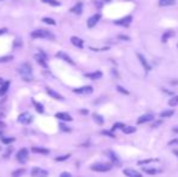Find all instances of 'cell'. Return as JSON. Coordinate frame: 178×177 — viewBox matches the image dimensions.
<instances>
[{
  "instance_id": "36",
  "label": "cell",
  "mask_w": 178,
  "mask_h": 177,
  "mask_svg": "<svg viewBox=\"0 0 178 177\" xmlns=\"http://www.w3.org/2000/svg\"><path fill=\"white\" fill-rule=\"evenodd\" d=\"M12 56H5V57H3V58H0V62H9V61H11L12 60Z\"/></svg>"
},
{
  "instance_id": "6",
  "label": "cell",
  "mask_w": 178,
  "mask_h": 177,
  "mask_svg": "<svg viewBox=\"0 0 178 177\" xmlns=\"http://www.w3.org/2000/svg\"><path fill=\"white\" fill-rule=\"evenodd\" d=\"M73 91L75 94H80V95H90L93 92V88H92V86H82L79 88H74Z\"/></svg>"
},
{
  "instance_id": "37",
  "label": "cell",
  "mask_w": 178,
  "mask_h": 177,
  "mask_svg": "<svg viewBox=\"0 0 178 177\" xmlns=\"http://www.w3.org/2000/svg\"><path fill=\"white\" fill-rule=\"evenodd\" d=\"M125 125L123 124V123H116V124H114V126H113V129L111 130H116V129H123Z\"/></svg>"
},
{
  "instance_id": "1",
  "label": "cell",
  "mask_w": 178,
  "mask_h": 177,
  "mask_svg": "<svg viewBox=\"0 0 178 177\" xmlns=\"http://www.w3.org/2000/svg\"><path fill=\"white\" fill-rule=\"evenodd\" d=\"M18 73L21 74V76L23 78L24 81H31L33 80V70H32V66L29 63H22L18 67Z\"/></svg>"
},
{
  "instance_id": "19",
  "label": "cell",
  "mask_w": 178,
  "mask_h": 177,
  "mask_svg": "<svg viewBox=\"0 0 178 177\" xmlns=\"http://www.w3.org/2000/svg\"><path fill=\"white\" fill-rule=\"evenodd\" d=\"M10 87V81H3V84L0 85V96H4Z\"/></svg>"
},
{
  "instance_id": "27",
  "label": "cell",
  "mask_w": 178,
  "mask_h": 177,
  "mask_svg": "<svg viewBox=\"0 0 178 177\" xmlns=\"http://www.w3.org/2000/svg\"><path fill=\"white\" fill-rule=\"evenodd\" d=\"M173 35H174V33H173L172 31H167V32L162 35V43H166V41H167V39H168V38H171V37H173Z\"/></svg>"
},
{
  "instance_id": "35",
  "label": "cell",
  "mask_w": 178,
  "mask_h": 177,
  "mask_svg": "<svg viewBox=\"0 0 178 177\" xmlns=\"http://www.w3.org/2000/svg\"><path fill=\"white\" fill-rule=\"evenodd\" d=\"M69 157H70L69 154H66V155H62V157H57L55 160H56V161H64V160H67Z\"/></svg>"
},
{
  "instance_id": "49",
  "label": "cell",
  "mask_w": 178,
  "mask_h": 177,
  "mask_svg": "<svg viewBox=\"0 0 178 177\" xmlns=\"http://www.w3.org/2000/svg\"><path fill=\"white\" fill-rule=\"evenodd\" d=\"M173 153H174L176 155H178V151H173Z\"/></svg>"
},
{
  "instance_id": "48",
  "label": "cell",
  "mask_w": 178,
  "mask_h": 177,
  "mask_svg": "<svg viewBox=\"0 0 178 177\" xmlns=\"http://www.w3.org/2000/svg\"><path fill=\"white\" fill-rule=\"evenodd\" d=\"M173 131H174V132H177V134H178V126H176V128H174V129H173Z\"/></svg>"
},
{
  "instance_id": "5",
  "label": "cell",
  "mask_w": 178,
  "mask_h": 177,
  "mask_svg": "<svg viewBox=\"0 0 178 177\" xmlns=\"http://www.w3.org/2000/svg\"><path fill=\"white\" fill-rule=\"evenodd\" d=\"M17 160H18L21 164H25V163L28 161V149L22 148V149L17 153Z\"/></svg>"
},
{
  "instance_id": "8",
  "label": "cell",
  "mask_w": 178,
  "mask_h": 177,
  "mask_svg": "<svg viewBox=\"0 0 178 177\" xmlns=\"http://www.w3.org/2000/svg\"><path fill=\"white\" fill-rule=\"evenodd\" d=\"M56 57L57 58H59V60H63L64 62H67V63H69V64H72V66H74L75 63H74V61L72 60V58L66 53V52H62V51H59V52H57L56 53Z\"/></svg>"
},
{
  "instance_id": "31",
  "label": "cell",
  "mask_w": 178,
  "mask_h": 177,
  "mask_svg": "<svg viewBox=\"0 0 178 177\" xmlns=\"http://www.w3.org/2000/svg\"><path fill=\"white\" fill-rule=\"evenodd\" d=\"M173 110H165V112H161L160 113V116L161 118H168V116H171V115H173Z\"/></svg>"
},
{
  "instance_id": "28",
  "label": "cell",
  "mask_w": 178,
  "mask_h": 177,
  "mask_svg": "<svg viewBox=\"0 0 178 177\" xmlns=\"http://www.w3.org/2000/svg\"><path fill=\"white\" fill-rule=\"evenodd\" d=\"M0 140H1V142H3L4 144H10V143H12V142L15 141L13 137H1Z\"/></svg>"
},
{
  "instance_id": "32",
  "label": "cell",
  "mask_w": 178,
  "mask_h": 177,
  "mask_svg": "<svg viewBox=\"0 0 178 177\" xmlns=\"http://www.w3.org/2000/svg\"><path fill=\"white\" fill-rule=\"evenodd\" d=\"M168 104H170L171 107H174V106H177V104H178V96H174V97H172V98L168 101Z\"/></svg>"
},
{
  "instance_id": "47",
  "label": "cell",
  "mask_w": 178,
  "mask_h": 177,
  "mask_svg": "<svg viewBox=\"0 0 178 177\" xmlns=\"http://www.w3.org/2000/svg\"><path fill=\"white\" fill-rule=\"evenodd\" d=\"M3 128H5V123H3V122H0V129H3Z\"/></svg>"
},
{
  "instance_id": "14",
  "label": "cell",
  "mask_w": 178,
  "mask_h": 177,
  "mask_svg": "<svg viewBox=\"0 0 178 177\" xmlns=\"http://www.w3.org/2000/svg\"><path fill=\"white\" fill-rule=\"evenodd\" d=\"M154 119V116L153 114H144L142 116H139V119L137 120L138 124H144V123H148V122H153Z\"/></svg>"
},
{
  "instance_id": "50",
  "label": "cell",
  "mask_w": 178,
  "mask_h": 177,
  "mask_svg": "<svg viewBox=\"0 0 178 177\" xmlns=\"http://www.w3.org/2000/svg\"><path fill=\"white\" fill-rule=\"evenodd\" d=\"M3 81H4V80H3L1 78H0V85H1V84H3Z\"/></svg>"
},
{
  "instance_id": "10",
  "label": "cell",
  "mask_w": 178,
  "mask_h": 177,
  "mask_svg": "<svg viewBox=\"0 0 178 177\" xmlns=\"http://www.w3.org/2000/svg\"><path fill=\"white\" fill-rule=\"evenodd\" d=\"M99 20H101V15H99V14H96V15L91 16L90 18L87 20V27H88V28H93V27L98 23Z\"/></svg>"
},
{
  "instance_id": "29",
  "label": "cell",
  "mask_w": 178,
  "mask_h": 177,
  "mask_svg": "<svg viewBox=\"0 0 178 177\" xmlns=\"http://www.w3.org/2000/svg\"><path fill=\"white\" fill-rule=\"evenodd\" d=\"M123 131L125 134H132V132L136 131V128H133V126H124L123 128Z\"/></svg>"
},
{
  "instance_id": "39",
  "label": "cell",
  "mask_w": 178,
  "mask_h": 177,
  "mask_svg": "<svg viewBox=\"0 0 178 177\" xmlns=\"http://www.w3.org/2000/svg\"><path fill=\"white\" fill-rule=\"evenodd\" d=\"M12 151H13V148H12V147H9V148H7V151L5 152V154H4V157L5 158H9V155L12 153Z\"/></svg>"
},
{
  "instance_id": "34",
  "label": "cell",
  "mask_w": 178,
  "mask_h": 177,
  "mask_svg": "<svg viewBox=\"0 0 178 177\" xmlns=\"http://www.w3.org/2000/svg\"><path fill=\"white\" fill-rule=\"evenodd\" d=\"M143 170H144L147 173H150V175H154V173L159 172V170H155V169H148V167H143Z\"/></svg>"
},
{
  "instance_id": "17",
  "label": "cell",
  "mask_w": 178,
  "mask_h": 177,
  "mask_svg": "<svg viewBox=\"0 0 178 177\" xmlns=\"http://www.w3.org/2000/svg\"><path fill=\"white\" fill-rule=\"evenodd\" d=\"M137 56H138V58H139V61H141L142 66L144 67V69H145L147 72H149V70L152 69V67L149 66V63H148V62H147V60H145V57H144V56H142L141 53H138Z\"/></svg>"
},
{
  "instance_id": "21",
  "label": "cell",
  "mask_w": 178,
  "mask_h": 177,
  "mask_svg": "<svg viewBox=\"0 0 178 177\" xmlns=\"http://www.w3.org/2000/svg\"><path fill=\"white\" fill-rule=\"evenodd\" d=\"M32 152H33V153H38V154H44V155L50 154V151H49V149H46V148H41V147H33V148H32Z\"/></svg>"
},
{
  "instance_id": "52",
  "label": "cell",
  "mask_w": 178,
  "mask_h": 177,
  "mask_svg": "<svg viewBox=\"0 0 178 177\" xmlns=\"http://www.w3.org/2000/svg\"><path fill=\"white\" fill-rule=\"evenodd\" d=\"M105 2H110V0H105Z\"/></svg>"
},
{
  "instance_id": "15",
  "label": "cell",
  "mask_w": 178,
  "mask_h": 177,
  "mask_svg": "<svg viewBox=\"0 0 178 177\" xmlns=\"http://www.w3.org/2000/svg\"><path fill=\"white\" fill-rule=\"evenodd\" d=\"M124 173L127 177H142V173H139L138 171H136L133 169H125L124 170Z\"/></svg>"
},
{
  "instance_id": "18",
  "label": "cell",
  "mask_w": 178,
  "mask_h": 177,
  "mask_svg": "<svg viewBox=\"0 0 178 177\" xmlns=\"http://www.w3.org/2000/svg\"><path fill=\"white\" fill-rule=\"evenodd\" d=\"M70 41H72V44H73L74 46L79 47V49H82V47H84V41H82L80 38H78V37H72V38H70Z\"/></svg>"
},
{
  "instance_id": "23",
  "label": "cell",
  "mask_w": 178,
  "mask_h": 177,
  "mask_svg": "<svg viewBox=\"0 0 178 177\" xmlns=\"http://www.w3.org/2000/svg\"><path fill=\"white\" fill-rule=\"evenodd\" d=\"M33 104H34V107H35V109H37L38 113H44V107H43L41 103H39L35 100H33Z\"/></svg>"
},
{
  "instance_id": "9",
  "label": "cell",
  "mask_w": 178,
  "mask_h": 177,
  "mask_svg": "<svg viewBox=\"0 0 178 177\" xmlns=\"http://www.w3.org/2000/svg\"><path fill=\"white\" fill-rule=\"evenodd\" d=\"M34 58L37 60V62L41 66V67H44V68H47V64H46V55L44 53V52H40V53H37L35 56H34Z\"/></svg>"
},
{
  "instance_id": "12",
  "label": "cell",
  "mask_w": 178,
  "mask_h": 177,
  "mask_svg": "<svg viewBox=\"0 0 178 177\" xmlns=\"http://www.w3.org/2000/svg\"><path fill=\"white\" fill-rule=\"evenodd\" d=\"M131 21H132V17H131V16H127V17H124V18H121V20L115 21V24H117V26H124V27H129L130 23H131Z\"/></svg>"
},
{
  "instance_id": "2",
  "label": "cell",
  "mask_w": 178,
  "mask_h": 177,
  "mask_svg": "<svg viewBox=\"0 0 178 177\" xmlns=\"http://www.w3.org/2000/svg\"><path fill=\"white\" fill-rule=\"evenodd\" d=\"M31 35L32 38H38V39H51V40L55 39V35L50 31H46V29H37Z\"/></svg>"
},
{
  "instance_id": "4",
  "label": "cell",
  "mask_w": 178,
  "mask_h": 177,
  "mask_svg": "<svg viewBox=\"0 0 178 177\" xmlns=\"http://www.w3.org/2000/svg\"><path fill=\"white\" fill-rule=\"evenodd\" d=\"M18 123L21 124H24V125H28V124H31L33 122V115L31 113H28V112H24L22 114H19L18 116Z\"/></svg>"
},
{
  "instance_id": "25",
  "label": "cell",
  "mask_w": 178,
  "mask_h": 177,
  "mask_svg": "<svg viewBox=\"0 0 178 177\" xmlns=\"http://www.w3.org/2000/svg\"><path fill=\"white\" fill-rule=\"evenodd\" d=\"M41 2L45 3V4H49L51 6H59V5H61V3L57 2V0H41Z\"/></svg>"
},
{
  "instance_id": "24",
  "label": "cell",
  "mask_w": 178,
  "mask_h": 177,
  "mask_svg": "<svg viewBox=\"0 0 178 177\" xmlns=\"http://www.w3.org/2000/svg\"><path fill=\"white\" fill-rule=\"evenodd\" d=\"M108 154L110 155V159H111L113 164H115V165H119V164H120V160L117 159V157H116L115 153H113V152H108Z\"/></svg>"
},
{
  "instance_id": "38",
  "label": "cell",
  "mask_w": 178,
  "mask_h": 177,
  "mask_svg": "<svg viewBox=\"0 0 178 177\" xmlns=\"http://www.w3.org/2000/svg\"><path fill=\"white\" fill-rule=\"evenodd\" d=\"M21 46H22V40L16 39V40H15V43H13V47L16 49V47H21Z\"/></svg>"
},
{
  "instance_id": "30",
  "label": "cell",
  "mask_w": 178,
  "mask_h": 177,
  "mask_svg": "<svg viewBox=\"0 0 178 177\" xmlns=\"http://www.w3.org/2000/svg\"><path fill=\"white\" fill-rule=\"evenodd\" d=\"M24 169H18V170H15L13 172H12V177H19V176H22L23 173H24Z\"/></svg>"
},
{
  "instance_id": "26",
  "label": "cell",
  "mask_w": 178,
  "mask_h": 177,
  "mask_svg": "<svg viewBox=\"0 0 178 177\" xmlns=\"http://www.w3.org/2000/svg\"><path fill=\"white\" fill-rule=\"evenodd\" d=\"M93 120L98 124V125H103L104 120H103V118L99 115V114H93Z\"/></svg>"
},
{
  "instance_id": "45",
  "label": "cell",
  "mask_w": 178,
  "mask_h": 177,
  "mask_svg": "<svg viewBox=\"0 0 178 177\" xmlns=\"http://www.w3.org/2000/svg\"><path fill=\"white\" fill-rule=\"evenodd\" d=\"M7 32V29L6 28H1V29H0V35H1V34H5Z\"/></svg>"
},
{
  "instance_id": "20",
  "label": "cell",
  "mask_w": 178,
  "mask_h": 177,
  "mask_svg": "<svg viewBox=\"0 0 178 177\" xmlns=\"http://www.w3.org/2000/svg\"><path fill=\"white\" fill-rule=\"evenodd\" d=\"M82 8H84V5H82V3H76L72 9H70V12H73V14H76V15H80L81 12H82Z\"/></svg>"
},
{
  "instance_id": "22",
  "label": "cell",
  "mask_w": 178,
  "mask_h": 177,
  "mask_svg": "<svg viewBox=\"0 0 178 177\" xmlns=\"http://www.w3.org/2000/svg\"><path fill=\"white\" fill-rule=\"evenodd\" d=\"M176 4V0H159L160 6H171Z\"/></svg>"
},
{
  "instance_id": "3",
  "label": "cell",
  "mask_w": 178,
  "mask_h": 177,
  "mask_svg": "<svg viewBox=\"0 0 178 177\" xmlns=\"http://www.w3.org/2000/svg\"><path fill=\"white\" fill-rule=\"evenodd\" d=\"M110 169H111V164H108V163H96L91 165V170L97 172H107Z\"/></svg>"
},
{
  "instance_id": "41",
  "label": "cell",
  "mask_w": 178,
  "mask_h": 177,
  "mask_svg": "<svg viewBox=\"0 0 178 177\" xmlns=\"http://www.w3.org/2000/svg\"><path fill=\"white\" fill-rule=\"evenodd\" d=\"M102 134H103V135H107V136H109V137H111V138H115V135H114L113 132H110V131H102Z\"/></svg>"
},
{
  "instance_id": "7",
  "label": "cell",
  "mask_w": 178,
  "mask_h": 177,
  "mask_svg": "<svg viewBox=\"0 0 178 177\" xmlns=\"http://www.w3.org/2000/svg\"><path fill=\"white\" fill-rule=\"evenodd\" d=\"M31 175L33 177H46L47 176V171L40 167H33L31 171Z\"/></svg>"
},
{
  "instance_id": "43",
  "label": "cell",
  "mask_w": 178,
  "mask_h": 177,
  "mask_svg": "<svg viewBox=\"0 0 178 177\" xmlns=\"http://www.w3.org/2000/svg\"><path fill=\"white\" fill-rule=\"evenodd\" d=\"M59 177H72V175H70V173H68V172H62Z\"/></svg>"
},
{
  "instance_id": "51",
  "label": "cell",
  "mask_w": 178,
  "mask_h": 177,
  "mask_svg": "<svg viewBox=\"0 0 178 177\" xmlns=\"http://www.w3.org/2000/svg\"><path fill=\"white\" fill-rule=\"evenodd\" d=\"M0 2H5V0H0Z\"/></svg>"
},
{
  "instance_id": "42",
  "label": "cell",
  "mask_w": 178,
  "mask_h": 177,
  "mask_svg": "<svg viewBox=\"0 0 178 177\" xmlns=\"http://www.w3.org/2000/svg\"><path fill=\"white\" fill-rule=\"evenodd\" d=\"M59 129L62 131H70V129H68V126H66L64 124H59Z\"/></svg>"
},
{
  "instance_id": "11",
  "label": "cell",
  "mask_w": 178,
  "mask_h": 177,
  "mask_svg": "<svg viewBox=\"0 0 178 177\" xmlns=\"http://www.w3.org/2000/svg\"><path fill=\"white\" fill-rule=\"evenodd\" d=\"M46 92H47V95H50L52 98H55V100H58V101H64V97L62 96V95H59L58 92H56V91H53L52 88H46Z\"/></svg>"
},
{
  "instance_id": "44",
  "label": "cell",
  "mask_w": 178,
  "mask_h": 177,
  "mask_svg": "<svg viewBox=\"0 0 178 177\" xmlns=\"http://www.w3.org/2000/svg\"><path fill=\"white\" fill-rule=\"evenodd\" d=\"M168 144H170V146H171V144H178V138H177V140H172V141H170Z\"/></svg>"
},
{
  "instance_id": "16",
  "label": "cell",
  "mask_w": 178,
  "mask_h": 177,
  "mask_svg": "<svg viewBox=\"0 0 178 177\" xmlns=\"http://www.w3.org/2000/svg\"><path fill=\"white\" fill-rule=\"evenodd\" d=\"M102 72H93V73H86L85 76L88 78V79H92V80H97V79H101L102 78Z\"/></svg>"
},
{
  "instance_id": "33",
  "label": "cell",
  "mask_w": 178,
  "mask_h": 177,
  "mask_svg": "<svg viewBox=\"0 0 178 177\" xmlns=\"http://www.w3.org/2000/svg\"><path fill=\"white\" fill-rule=\"evenodd\" d=\"M43 22H45V23H47V24H52V26L56 24L55 20H52V18H50V17H45V18H43Z\"/></svg>"
},
{
  "instance_id": "40",
  "label": "cell",
  "mask_w": 178,
  "mask_h": 177,
  "mask_svg": "<svg viewBox=\"0 0 178 177\" xmlns=\"http://www.w3.org/2000/svg\"><path fill=\"white\" fill-rule=\"evenodd\" d=\"M116 88H117V91H119V92H123V94H125V95H129V91H126L124 87H121V86H117Z\"/></svg>"
},
{
  "instance_id": "13",
  "label": "cell",
  "mask_w": 178,
  "mask_h": 177,
  "mask_svg": "<svg viewBox=\"0 0 178 177\" xmlns=\"http://www.w3.org/2000/svg\"><path fill=\"white\" fill-rule=\"evenodd\" d=\"M56 118L58 120H63V122H72V116L68 114V113H64V112H59L56 114Z\"/></svg>"
},
{
  "instance_id": "46",
  "label": "cell",
  "mask_w": 178,
  "mask_h": 177,
  "mask_svg": "<svg viewBox=\"0 0 178 177\" xmlns=\"http://www.w3.org/2000/svg\"><path fill=\"white\" fill-rule=\"evenodd\" d=\"M119 39H125V40H130V38L129 37H126V35H119Z\"/></svg>"
}]
</instances>
